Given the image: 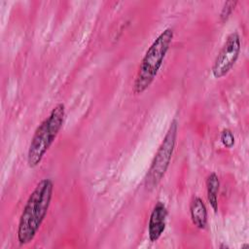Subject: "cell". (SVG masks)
<instances>
[{"instance_id":"1","label":"cell","mask_w":249,"mask_h":249,"mask_svg":"<svg viewBox=\"0 0 249 249\" xmlns=\"http://www.w3.org/2000/svg\"><path fill=\"white\" fill-rule=\"evenodd\" d=\"M53 194V182L50 178L39 181L29 195L19 216L17 238L19 245L30 243L44 222Z\"/></svg>"},{"instance_id":"2","label":"cell","mask_w":249,"mask_h":249,"mask_svg":"<svg viewBox=\"0 0 249 249\" xmlns=\"http://www.w3.org/2000/svg\"><path fill=\"white\" fill-rule=\"evenodd\" d=\"M173 36V29L171 27L165 28L158 35L146 51L140 61L132 85V90L135 94L143 93L155 81L170 48Z\"/></svg>"},{"instance_id":"3","label":"cell","mask_w":249,"mask_h":249,"mask_svg":"<svg viewBox=\"0 0 249 249\" xmlns=\"http://www.w3.org/2000/svg\"><path fill=\"white\" fill-rule=\"evenodd\" d=\"M64 119L65 106L63 103H57L36 127L27 151V164L30 168L40 164L60 131Z\"/></svg>"},{"instance_id":"4","label":"cell","mask_w":249,"mask_h":249,"mask_svg":"<svg viewBox=\"0 0 249 249\" xmlns=\"http://www.w3.org/2000/svg\"><path fill=\"white\" fill-rule=\"evenodd\" d=\"M177 134L178 122L174 119L171 121L145 176V187L147 190L151 191L157 188L161 179L164 177L175 150Z\"/></svg>"},{"instance_id":"5","label":"cell","mask_w":249,"mask_h":249,"mask_svg":"<svg viewBox=\"0 0 249 249\" xmlns=\"http://www.w3.org/2000/svg\"><path fill=\"white\" fill-rule=\"evenodd\" d=\"M241 51L240 36L236 31L228 35L226 41L216 55L211 67L212 76L215 79L225 77L234 66Z\"/></svg>"},{"instance_id":"6","label":"cell","mask_w":249,"mask_h":249,"mask_svg":"<svg viewBox=\"0 0 249 249\" xmlns=\"http://www.w3.org/2000/svg\"><path fill=\"white\" fill-rule=\"evenodd\" d=\"M167 209L162 201H158L149 217L148 237L151 242H156L163 233L166 228Z\"/></svg>"},{"instance_id":"7","label":"cell","mask_w":249,"mask_h":249,"mask_svg":"<svg viewBox=\"0 0 249 249\" xmlns=\"http://www.w3.org/2000/svg\"><path fill=\"white\" fill-rule=\"evenodd\" d=\"M190 215L192 223L199 230H204L207 226V208L199 196L193 197L190 203Z\"/></svg>"},{"instance_id":"8","label":"cell","mask_w":249,"mask_h":249,"mask_svg":"<svg viewBox=\"0 0 249 249\" xmlns=\"http://www.w3.org/2000/svg\"><path fill=\"white\" fill-rule=\"evenodd\" d=\"M206 196L212 210L216 213L218 210V195L220 191V180L215 172H211L206 178Z\"/></svg>"},{"instance_id":"9","label":"cell","mask_w":249,"mask_h":249,"mask_svg":"<svg viewBox=\"0 0 249 249\" xmlns=\"http://www.w3.org/2000/svg\"><path fill=\"white\" fill-rule=\"evenodd\" d=\"M236 4H237V1H227L224 4L222 11L220 13V19L222 22L226 21L229 18V17L231 15L232 11L234 10Z\"/></svg>"},{"instance_id":"10","label":"cell","mask_w":249,"mask_h":249,"mask_svg":"<svg viewBox=\"0 0 249 249\" xmlns=\"http://www.w3.org/2000/svg\"><path fill=\"white\" fill-rule=\"evenodd\" d=\"M220 140L226 148H231L234 145V135L231 130L225 128L220 134Z\"/></svg>"}]
</instances>
